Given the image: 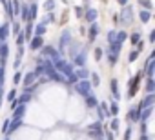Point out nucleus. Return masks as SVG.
<instances>
[{
	"mask_svg": "<svg viewBox=\"0 0 155 140\" xmlns=\"http://www.w3.org/2000/svg\"><path fill=\"white\" fill-rule=\"evenodd\" d=\"M6 11H8L9 15H13V8H11V2H6Z\"/></svg>",
	"mask_w": 155,
	"mask_h": 140,
	"instance_id": "5701e85b",
	"label": "nucleus"
},
{
	"mask_svg": "<svg viewBox=\"0 0 155 140\" xmlns=\"http://www.w3.org/2000/svg\"><path fill=\"white\" fill-rule=\"evenodd\" d=\"M139 53H140V51H133V53H131V55H130V60H131V62H133V60H135V58H137V56H139Z\"/></svg>",
	"mask_w": 155,
	"mask_h": 140,
	"instance_id": "393cba45",
	"label": "nucleus"
},
{
	"mask_svg": "<svg viewBox=\"0 0 155 140\" xmlns=\"http://www.w3.org/2000/svg\"><path fill=\"white\" fill-rule=\"evenodd\" d=\"M33 82H35V73H28V75H26L24 84H26V86H29V84H33Z\"/></svg>",
	"mask_w": 155,
	"mask_h": 140,
	"instance_id": "9d476101",
	"label": "nucleus"
},
{
	"mask_svg": "<svg viewBox=\"0 0 155 140\" xmlns=\"http://www.w3.org/2000/svg\"><path fill=\"white\" fill-rule=\"evenodd\" d=\"M111 127H113V129H117V127H119V120H117V118L111 122Z\"/></svg>",
	"mask_w": 155,
	"mask_h": 140,
	"instance_id": "7c9ffc66",
	"label": "nucleus"
},
{
	"mask_svg": "<svg viewBox=\"0 0 155 140\" xmlns=\"http://www.w3.org/2000/svg\"><path fill=\"white\" fill-rule=\"evenodd\" d=\"M15 95H17L15 91H9V95H8V100H13V98H15Z\"/></svg>",
	"mask_w": 155,
	"mask_h": 140,
	"instance_id": "c756f323",
	"label": "nucleus"
},
{
	"mask_svg": "<svg viewBox=\"0 0 155 140\" xmlns=\"http://www.w3.org/2000/svg\"><path fill=\"white\" fill-rule=\"evenodd\" d=\"M57 67L60 69V71H64V73H71V65L68 62H57Z\"/></svg>",
	"mask_w": 155,
	"mask_h": 140,
	"instance_id": "f03ea898",
	"label": "nucleus"
},
{
	"mask_svg": "<svg viewBox=\"0 0 155 140\" xmlns=\"http://www.w3.org/2000/svg\"><path fill=\"white\" fill-rule=\"evenodd\" d=\"M117 2H119L120 6H126V4H128V0H117Z\"/></svg>",
	"mask_w": 155,
	"mask_h": 140,
	"instance_id": "473e14b6",
	"label": "nucleus"
},
{
	"mask_svg": "<svg viewBox=\"0 0 155 140\" xmlns=\"http://www.w3.org/2000/svg\"><path fill=\"white\" fill-rule=\"evenodd\" d=\"M75 15L77 17H82V8H75Z\"/></svg>",
	"mask_w": 155,
	"mask_h": 140,
	"instance_id": "cd10ccee",
	"label": "nucleus"
},
{
	"mask_svg": "<svg viewBox=\"0 0 155 140\" xmlns=\"http://www.w3.org/2000/svg\"><path fill=\"white\" fill-rule=\"evenodd\" d=\"M0 55H2V56H6V55H8V47H6V46L0 47Z\"/></svg>",
	"mask_w": 155,
	"mask_h": 140,
	"instance_id": "a878e982",
	"label": "nucleus"
},
{
	"mask_svg": "<svg viewBox=\"0 0 155 140\" xmlns=\"http://www.w3.org/2000/svg\"><path fill=\"white\" fill-rule=\"evenodd\" d=\"M2 78H4V69L0 67V82H2Z\"/></svg>",
	"mask_w": 155,
	"mask_h": 140,
	"instance_id": "72a5a7b5",
	"label": "nucleus"
},
{
	"mask_svg": "<svg viewBox=\"0 0 155 140\" xmlns=\"http://www.w3.org/2000/svg\"><path fill=\"white\" fill-rule=\"evenodd\" d=\"M24 37H26L24 33H18V38H17V44H18V46H22V44H24Z\"/></svg>",
	"mask_w": 155,
	"mask_h": 140,
	"instance_id": "6ab92c4d",
	"label": "nucleus"
},
{
	"mask_svg": "<svg viewBox=\"0 0 155 140\" xmlns=\"http://www.w3.org/2000/svg\"><path fill=\"white\" fill-rule=\"evenodd\" d=\"M110 113H113V115H117V113H119V107H117V104H111V107H110Z\"/></svg>",
	"mask_w": 155,
	"mask_h": 140,
	"instance_id": "4be33fe9",
	"label": "nucleus"
},
{
	"mask_svg": "<svg viewBox=\"0 0 155 140\" xmlns=\"http://www.w3.org/2000/svg\"><path fill=\"white\" fill-rule=\"evenodd\" d=\"M24 109H26L24 106H20V107H17V116H20V115L24 113Z\"/></svg>",
	"mask_w": 155,
	"mask_h": 140,
	"instance_id": "bb28decb",
	"label": "nucleus"
},
{
	"mask_svg": "<svg viewBox=\"0 0 155 140\" xmlns=\"http://www.w3.org/2000/svg\"><path fill=\"white\" fill-rule=\"evenodd\" d=\"M99 35V26L97 24H93L91 27H90V40H95V37Z\"/></svg>",
	"mask_w": 155,
	"mask_h": 140,
	"instance_id": "423d86ee",
	"label": "nucleus"
},
{
	"mask_svg": "<svg viewBox=\"0 0 155 140\" xmlns=\"http://www.w3.org/2000/svg\"><path fill=\"white\" fill-rule=\"evenodd\" d=\"M88 106H90V107H93V106H97V100H95L93 97H88Z\"/></svg>",
	"mask_w": 155,
	"mask_h": 140,
	"instance_id": "412c9836",
	"label": "nucleus"
},
{
	"mask_svg": "<svg viewBox=\"0 0 155 140\" xmlns=\"http://www.w3.org/2000/svg\"><path fill=\"white\" fill-rule=\"evenodd\" d=\"M75 77H81V78H86V77H88V71H86V69H81V71L77 73Z\"/></svg>",
	"mask_w": 155,
	"mask_h": 140,
	"instance_id": "f3484780",
	"label": "nucleus"
},
{
	"mask_svg": "<svg viewBox=\"0 0 155 140\" xmlns=\"http://www.w3.org/2000/svg\"><path fill=\"white\" fill-rule=\"evenodd\" d=\"M101 56H102V49H99V47H97V49H95V58L99 60Z\"/></svg>",
	"mask_w": 155,
	"mask_h": 140,
	"instance_id": "b1692460",
	"label": "nucleus"
},
{
	"mask_svg": "<svg viewBox=\"0 0 155 140\" xmlns=\"http://www.w3.org/2000/svg\"><path fill=\"white\" fill-rule=\"evenodd\" d=\"M122 18H124V20H128V22H131V8H128V6H126V8L122 9Z\"/></svg>",
	"mask_w": 155,
	"mask_h": 140,
	"instance_id": "39448f33",
	"label": "nucleus"
},
{
	"mask_svg": "<svg viewBox=\"0 0 155 140\" xmlns=\"http://www.w3.org/2000/svg\"><path fill=\"white\" fill-rule=\"evenodd\" d=\"M95 18H97V9H88L86 11V20L88 22H93Z\"/></svg>",
	"mask_w": 155,
	"mask_h": 140,
	"instance_id": "7ed1b4c3",
	"label": "nucleus"
},
{
	"mask_svg": "<svg viewBox=\"0 0 155 140\" xmlns=\"http://www.w3.org/2000/svg\"><path fill=\"white\" fill-rule=\"evenodd\" d=\"M153 40H155V31L150 33V42H153Z\"/></svg>",
	"mask_w": 155,
	"mask_h": 140,
	"instance_id": "2f4dec72",
	"label": "nucleus"
},
{
	"mask_svg": "<svg viewBox=\"0 0 155 140\" xmlns=\"http://www.w3.org/2000/svg\"><path fill=\"white\" fill-rule=\"evenodd\" d=\"M91 80H93V84H95V86H99V84H101V77H99L97 73H93V75H91Z\"/></svg>",
	"mask_w": 155,
	"mask_h": 140,
	"instance_id": "dca6fc26",
	"label": "nucleus"
},
{
	"mask_svg": "<svg viewBox=\"0 0 155 140\" xmlns=\"http://www.w3.org/2000/svg\"><path fill=\"white\" fill-rule=\"evenodd\" d=\"M139 37H140V35H139V33H133V35H131V38H130V40H131V42H133V44H139Z\"/></svg>",
	"mask_w": 155,
	"mask_h": 140,
	"instance_id": "a211bd4d",
	"label": "nucleus"
},
{
	"mask_svg": "<svg viewBox=\"0 0 155 140\" xmlns=\"http://www.w3.org/2000/svg\"><path fill=\"white\" fill-rule=\"evenodd\" d=\"M139 4H140V6H144V8H146V11H150V9H151V2H150V0H139Z\"/></svg>",
	"mask_w": 155,
	"mask_h": 140,
	"instance_id": "4468645a",
	"label": "nucleus"
},
{
	"mask_svg": "<svg viewBox=\"0 0 155 140\" xmlns=\"http://www.w3.org/2000/svg\"><path fill=\"white\" fill-rule=\"evenodd\" d=\"M146 89H148L150 93L153 91V80H151V78H148V84H146Z\"/></svg>",
	"mask_w": 155,
	"mask_h": 140,
	"instance_id": "aec40b11",
	"label": "nucleus"
},
{
	"mask_svg": "<svg viewBox=\"0 0 155 140\" xmlns=\"http://www.w3.org/2000/svg\"><path fill=\"white\" fill-rule=\"evenodd\" d=\"M77 89H79V93H81V95H84V97H90V84H88L86 80H82L79 86H77Z\"/></svg>",
	"mask_w": 155,
	"mask_h": 140,
	"instance_id": "f257e3e1",
	"label": "nucleus"
},
{
	"mask_svg": "<svg viewBox=\"0 0 155 140\" xmlns=\"http://www.w3.org/2000/svg\"><path fill=\"white\" fill-rule=\"evenodd\" d=\"M75 62L79 64V65H84V64H86V51H82L79 56H77V60H75Z\"/></svg>",
	"mask_w": 155,
	"mask_h": 140,
	"instance_id": "6e6552de",
	"label": "nucleus"
},
{
	"mask_svg": "<svg viewBox=\"0 0 155 140\" xmlns=\"http://www.w3.org/2000/svg\"><path fill=\"white\" fill-rule=\"evenodd\" d=\"M140 20L142 22H148L150 20V11H140Z\"/></svg>",
	"mask_w": 155,
	"mask_h": 140,
	"instance_id": "2eb2a0df",
	"label": "nucleus"
},
{
	"mask_svg": "<svg viewBox=\"0 0 155 140\" xmlns=\"http://www.w3.org/2000/svg\"><path fill=\"white\" fill-rule=\"evenodd\" d=\"M20 78H22V75H20V73H17V75H15V80H13V82H15V84H18V82H20Z\"/></svg>",
	"mask_w": 155,
	"mask_h": 140,
	"instance_id": "c85d7f7f",
	"label": "nucleus"
},
{
	"mask_svg": "<svg viewBox=\"0 0 155 140\" xmlns=\"http://www.w3.org/2000/svg\"><path fill=\"white\" fill-rule=\"evenodd\" d=\"M35 33H37V37H42V35L46 33V26H44V24H38V26L35 27Z\"/></svg>",
	"mask_w": 155,
	"mask_h": 140,
	"instance_id": "1a4fd4ad",
	"label": "nucleus"
},
{
	"mask_svg": "<svg viewBox=\"0 0 155 140\" xmlns=\"http://www.w3.org/2000/svg\"><path fill=\"white\" fill-rule=\"evenodd\" d=\"M29 8V18H35V15H37V4H31V6H28Z\"/></svg>",
	"mask_w": 155,
	"mask_h": 140,
	"instance_id": "9b49d317",
	"label": "nucleus"
},
{
	"mask_svg": "<svg viewBox=\"0 0 155 140\" xmlns=\"http://www.w3.org/2000/svg\"><path fill=\"white\" fill-rule=\"evenodd\" d=\"M40 46H42V37H35L31 42V49H38Z\"/></svg>",
	"mask_w": 155,
	"mask_h": 140,
	"instance_id": "0eeeda50",
	"label": "nucleus"
},
{
	"mask_svg": "<svg viewBox=\"0 0 155 140\" xmlns=\"http://www.w3.org/2000/svg\"><path fill=\"white\" fill-rule=\"evenodd\" d=\"M20 15H22L24 20H29V8L22 4V6H20Z\"/></svg>",
	"mask_w": 155,
	"mask_h": 140,
	"instance_id": "20e7f679",
	"label": "nucleus"
},
{
	"mask_svg": "<svg viewBox=\"0 0 155 140\" xmlns=\"http://www.w3.org/2000/svg\"><path fill=\"white\" fill-rule=\"evenodd\" d=\"M44 8H46V11H51V9H55V0H48V2L44 4Z\"/></svg>",
	"mask_w": 155,
	"mask_h": 140,
	"instance_id": "ddd939ff",
	"label": "nucleus"
},
{
	"mask_svg": "<svg viewBox=\"0 0 155 140\" xmlns=\"http://www.w3.org/2000/svg\"><path fill=\"white\" fill-rule=\"evenodd\" d=\"M8 29H9V26H8V24L0 27V38H6V37H8Z\"/></svg>",
	"mask_w": 155,
	"mask_h": 140,
	"instance_id": "f8f14e48",
	"label": "nucleus"
}]
</instances>
